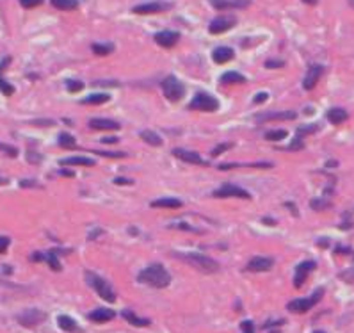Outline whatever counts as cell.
I'll return each instance as SVG.
<instances>
[{
	"mask_svg": "<svg viewBox=\"0 0 354 333\" xmlns=\"http://www.w3.org/2000/svg\"><path fill=\"white\" fill-rule=\"evenodd\" d=\"M139 282L155 289H164L171 284V274L162 264H150L139 272Z\"/></svg>",
	"mask_w": 354,
	"mask_h": 333,
	"instance_id": "6da1fadb",
	"label": "cell"
},
{
	"mask_svg": "<svg viewBox=\"0 0 354 333\" xmlns=\"http://www.w3.org/2000/svg\"><path fill=\"white\" fill-rule=\"evenodd\" d=\"M176 258H180L182 262H185V264L192 265L194 269H198V271L205 272V274H214V272H217L219 269H221V264H219L217 260H214L212 257H207V255L203 253H185V251H176V253H173Z\"/></svg>",
	"mask_w": 354,
	"mask_h": 333,
	"instance_id": "7a4b0ae2",
	"label": "cell"
},
{
	"mask_svg": "<svg viewBox=\"0 0 354 333\" xmlns=\"http://www.w3.org/2000/svg\"><path fill=\"white\" fill-rule=\"evenodd\" d=\"M86 280L89 284V287H93L94 291L98 292V296L102 299H105L107 303H114L116 301V292L110 287V284L103 278H100L96 272L93 271H86Z\"/></svg>",
	"mask_w": 354,
	"mask_h": 333,
	"instance_id": "3957f363",
	"label": "cell"
},
{
	"mask_svg": "<svg viewBox=\"0 0 354 333\" xmlns=\"http://www.w3.org/2000/svg\"><path fill=\"white\" fill-rule=\"evenodd\" d=\"M162 91L169 102H180L185 96V86L174 75H169L162 80Z\"/></svg>",
	"mask_w": 354,
	"mask_h": 333,
	"instance_id": "277c9868",
	"label": "cell"
},
{
	"mask_svg": "<svg viewBox=\"0 0 354 333\" xmlns=\"http://www.w3.org/2000/svg\"><path fill=\"white\" fill-rule=\"evenodd\" d=\"M324 294V289H317L315 292H313L312 298H299V299H292L288 305H286V308L290 312H294V314H305V312L312 310L313 307L317 305V301L320 299V296Z\"/></svg>",
	"mask_w": 354,
	"mask_h": 333,
	"instance_id": "5b68a950",
	"label": "cell"
},
{
	"mask_svg": "<svg viewBox=\"0 0 354 333\" xmlns=\"http://www.w3.org/2000/svg\"><path fill=\"white\" fill-rule=\"evenodd\" d=\"M189 109L191 110H203V113H214L219 109V100L214 98L208 93H198L194 98L189 103Z\"/></svg>",
	"mask_w": 354,
	"mask_h": 333,
	"instance_id": "8992f818",
	"label": "cell"
},
{
	"mask_svg": "<svg viewBox=\"0 0 354 333\" xmlns=\"http://www.w3.org/2000/svg\"><path fill=\"white\" fill-rule=\"evenodd\" d=\"M46 317H48L46 312L38 310V308H29V310H25L23 314L18 315V322L22 326H25V328H36L41 322H45Z\"/></svg>",
	"mask_w": 354,
	"mask_h": 333,
	"instance_id": "52a82bcc",
	"label": "cell"
},
{
	"mask_svg": "<svg viewBox=\"0 0 354 333\" xmlns=\"http://www.w3.org/2000/svg\"><path fill=\"white\" fill-rule=\"evenodd\" d=\"M214 198H241V200H251V194L246 189L237 186H231V184H226V186L219 187L212 193Z\"/></svg>",
	"mask_w": 354,
	"mask_h": 333,
	"instance_id": "ba28073f",
	"label": "cell"
},
{
	"mask_svg": "<svg viewBox=\"0 0 354 333\" xmlns=\"http://www.w3.org/2000/svg\"><path fill=\"white\" fill-rule=\"evenodd\" d=\"M235 23H237L235 16H217V18H214L210 22L208 30H210V34H222V32L230 30Z\"/></svg>",
	"mask_w": 354,
	"mask_h": 333,
	"instance_id": "9c48e42d",
	"label": "cell"
},
{
	"mask_svg": "<svg viewBox=\"0 0 354 333\" xmlns=\"http://www.w3.org/2000/svg\"><path fill=\"white\" fill-rule=\"evenodd\" d=\"M298 114L294 110H271V113H264V114H256L255 120L256 121H290L296 120Z\"/></svg>",
	"mask_w": 354,
	"mask_h": 333,
	"instance_id": "30bf717a",
	"label": "cell"
},
{
	"mask_svg": "<svg viewBox=\"0 0 354 333\" xmlns=\"http://www.w3.org/2000/svg\"><path fill=\"white\" fill-rule=\"evenodd\" d=\"M173 6L169 2H148V4L136 6L132 9L136 15H155V13H164L167 9H171Z\"/></svg>",
	"mask_w": 354,
	"mask_h": 333,
	"instance_id": "8fae6325",
	"label": "cell"
},
{
	"mask_svg": "<svg viewBox=\"0 0 354 333\" xmlns=\"http://www.w3.org/2000/svg\"><path fill=\"white\" fill-rule=\"evenodd\" d=\"M317 267V264L313 260H306V262H301V264L296 267V274H294V287L296 289H301L303 284L306 282L308 274Z\"/></svg>",
	"mask_w": 354,
	"mask_h": 333,
	"instance_id": "7c38bea8",
	"label": "cell"
},
{
	"mask_svg": "<svg viewBox=\"0 0 354 333\" xmlns=\"http://www.w3.org/2000/svg\"><path fill=\"white\" fill-rule=\"evenodd\" d=\"M322 73H324V66H322V65H312L308 68V72H306V75H305L303 87H305L306 91H312L313 87L317 86V82L320 80Z\"/></svg>",
	"mask_w": 354,
	"mask_h": 333,
	"instance_id": "4fadbf2b",
	"label": "cell"
},
{
	"mask_svg": "<svg viewBox=\"0 0 354 333\" xmlns=\"http://www.w3.org/2000/svg\"><path fill=\"white\" fill-rule=\"evenodd\" d=\"M272 265H274V260L269 257H255L248 262L246 265V271L249 272H264V271H271Z\"/></svg>",
	"mask_w": 354,
	"mask_h": 333,
	"instance_id": "5bb4252c",
	"label": "cell"
},
{
	"mask_svg": "<svg viewBox=\"0 0 354 333\" xmlns=\"http://www.w3.org/2000/svg\"><path fill=\"white\" fill-rule=\"evenodd\" d=\"M173 155L176 157V159L184 160V162L198 164V166H207V160L201 159L200 153H196V151L184 150V148H174V150H173Z\"/></svg>",
	"mask_w": 354,
	"mask_h": 333,
	"instance_id": "9a60e30c",
	"label": "cell"
},
{
	"mask_svg": "<svg viewBox=\"0 0 354 333\" xmlns=\"http://www.w3.org/2000/svg\"><path fill=\"white\" fill-rule=\"evenodd\" d=\"M178 39H180V34L174 32V30H160V32L155 34V43L164 46V48H171V46H174L178 43Z\"/></svg>",
	"mask_w": 354,
	"mask_h": 333,
	"instance_id": "2e32d148",
	"label": "cell"
},
{
	"mask_svg": "<svg viewBox=\"0 0 354 333\" xmlns=\"http://www.w3.org/2000/svg\"><path fill=\"white\" fill-rule=\"evenodd\" d=\"M210 4L219 11L226 9H244L249 6V0H210Z\"/></svg>",
	"mask_w": 354,
	"mask_h": 333,
	"instance_id": "e0dca14e",
	"label": "cell"
},
{
	"mask_svg": "<svg viewBox=\"0 0 354 333\" xmlns=\"http://www.w3.org/2000/svg\"><path fill=\"white\" fill-rule=\"evenodd\" d=\"M89 127L93 130H120L121 125L114 120H105V118H93L89 120Z\"/></svg>",
	"mask_w": 354,
	"mask_h": 333,
	"instance_id": "ac0fdd59",
	"label": "cell"
},
{
	"mask_svg": "<svg viewBox=\"0 0 354 333\" xmlns=\"http://www.w3.org/2000/svg\"><path fill=\"white\" fill-rule=\"evenodd\" d=\"M235 56V52L230 48V46H219V48L214 50V53H212V59H214V63H217V65H226L228 61H231Z\"/></svg>",
	"mask_w": 354,
	"mask_h": 333,
	"instance_id": "d6986e66",
	"label": "cell"
},
{
	"mask_svg": "<svg viewBox=\"0 0 354 333\" xmlns=\"http://www.w3.org/2000/svg\"><path fill=\"white\" fill-rule=\"evenodd\" d=\"M87 317L94 322H107V321H112V319L116 317V312L109 310V308H96V310L91 312Z\"/></svg>",
	"mask_w": 354,
	"mask_h": 333,
	"instance_id": "ffe728a7",
	"label": "cell"
},
{
	"mask_svg": "<svg viewBox=\"0 0 354 333\" xmlns=\"http://www.w3.org/2000/svg\"><path fill=\"white\" fill-rule=\"evenodd\" d=\"M57 322H59V328L64 329V331L68 333H80L82 328L75 322V319H72L70 315H59L57 317Z\"/></svg>",
	"mask_w": 354,
	"mask_h": 333,
	"instance_id": "44dd1931",
	"label": "cell"
},
{
	"mask_svg": "<svg viewBox=\"0 0 354 333\" xmlns=\"http://www.w3.org/2000/svg\"><path fill=\"white\" fill-rule=\"evenodd\" d=\"M153 208H180L184 207V201L178 198H158V200L151 201Z\"/></svg>",
	"mask_w": 354,
	"mask_h": 333,
	"instance_id": "7402d4cb",
	"label": "cell"
},
{
	"mask_svg": "<svg viewBox=\"0 0 354 333\" xmlns=\"http://www.w3.org/2000/svg\"><path fill=\"white\" fill-rule=\"evenodd\" d=\"M219 170L228 171L231 168H256V170H272L274 164L272 162H255V164H219Z\"/></svg>",
	"mask_w": 354,
	"mask_h": 333,
	"instance_id": "603a6c76",
	"label": "cell"
},
{
	"mask_svg": "<svg viewBox=\"0 0 354 333\" xmlns=\"http://www.w3.org/2000/svg\"><path fill=\"white\" fill-rule=\"evenodd\" d=\"M347 118H349V113L345 109H342V107H333V109L328 110V120L331 121L333 125H340V123L347 121Z\"/></svg>",
	"mask_w": 354,
	"mask_h": 333,
	"instance_id": "cb8c5ba5",
	"label": "cell"
},
{
	"mask_svg": "<svg viewBox=\"0 0 354 333\" xmlns=\"http://www.w3.org/2000/svg\"><path fill=\"white\" fill-rule=\"evenodd\" d=\"M59 164L61 166H94V160L87 157H66L61 159Z\"/></svg>",
	"mask_w": 354,
	"mask_h": 333,
	"instance_id": "d4e9b609",
	"label": "cell"
},
{
	"mask_svg": "<svg viewBox=\"0 0 354 333\" xmlns=\"http://www.w3.org/2000/svg\"><path fill=\"white\" fill-rule=\"evenodd\" d=\"M121 315H123V319H127L128 322L132 326H137V328H144V326H150V319H143V317H137L136 314H134L132 310H123L121 312Z\"/></svg>",
	"mask_w": 354,
	"mask_h": 333,
	"instance_id": "484cf974",
	"label": "cell"
},
{
	"mask_svg": "<svg viewBox=\"0 0 354 333\" xmlns=\"http://www.w3.org/2000/svg\"><path fill=\"white\" fill-rule=\"evenodd\" d=\"M110 96L107 95V93H93V95L86 96V98L82 100L84 105H102V103L109 102Z\"/></svg>",
	"mask_w": 354,
	"mask_h": 333,
	"instance_id": "4316f807",
	"label": "cell"
},
{
	"mask_svg": "<svg viewBox=\"0 0 354 333\" xmlns=\"http://www.w3.org/2000/svg\"><path fill=\"white\" fill-rule=\"evenodd\" d=\"M141 139H143L146 144H150V146H160V144H162L160 136L155 134L153 130H143V132H141Z\"/></svg>",
	"mask_w": 354,
	"mask_h": 333,
	"instance_id": "83f0119b",
	"label": "cell"
},
{
	"mask_svg": "<svg viewBox=\"0 0 354 333\" xmlns=\"http://www.w3.org/2000/svg\"><path fill=\"white\" fill-rule=\"evenodd\" d=\"M8 63H9V59H4L2 63H0V91H2L6 96H11L13 93H15V87H13L11 84L6 82V80L2 79V72H4V66L8 65Z\"/></svg>",
	"mask_w": 354,
	"mask_h": 333,
	"instance_id": "f1b7e54d",
	"label": "cell"
},
{
	"mask_svg": "<svg viewBox=\"0 0 354 333\" xmlns=\"http://www.w3.org/2000/svg\"><path fill=\"white\" fill-rule=\"evenodd\" d=\"M52 6L61 11H73L79 8V0H52Z\"/></svg>",
	"mask_w": 354,
	"mask_h": 333,
	"instance_id": "f546056e",
	"label": "cell"
},
{
	"mask_svg": "<svg viewBox=\"0 0 354 333\" xmlns=\"http://www.w3.org/2000/svg\"><path fill=\"white\" fill-rule=\"evenodd\" d=\"M221 82L222 84H244L246 77L241 75V73H237V72H226L221 77Z\"/></svg>",
	"mask_w": 354,
	"mask_h": 333,
	"instance_id": "4dcf8cb0",
	"label": "cell"
},
{
	"mask_svg": "<svg viewBox=\"0 0 354 333\" xmlns=\"http://www.w3.org/2000/svg\"><path fill=\"white\" fill-rule=\"evenodd\" d=\"M59 146L66 148V150H73V148H77V141L75 137L72 136V134H66L63 132L59 136Z\"/></svg>",
	"mask_w": 354,
	"mask_h": 333,
	"instance_id": "1f68e13d",
	"label": "cell"
},
{
	"mask_svg": "<svg viewBox=\"0 0 354 333\" xmlns=\"http://www.w3.org/2000/svg\"><path fill=\"white\" fill-rule=\"evenodd\" d=\"M59 251L57 250H52V251H48V253L45 255V260L48 262V265L53 269V271H61V262H59Z\"/></svg>",
	"mask_w": 354,
	"mask_h": 333,
	"instance_id": "d6a6232c",
	"label": "cell"
},
{
	"mask_svg": "<svg viewBox=\"0 0 354 333\" xmlns=\"http://www.w3.org/2000/svg\"><path fill=\"white\" fill-rule=\"evenodd\" d=\"M286 136H288L286 130L274 129V130H269V132L265 134V139H267V141H281V139H285Z\"/></svg>",
	"mask_w": 354,
	"mask_h": 333,
	"instance_id": "836d02e7",
	"label": "cell"
},
{
	"mask_svg": "<svg viewBox=\"0 0 354 333\" xmlns=\"http://www.w3.org/2000/svg\"><path fill=\"white\" fill-rule=\"evenodd\" d=\"M91 50H93L96 56H109V53H112V50H114V46L110 45H100V43H94L93 46H91Z\"/></svg>",
	"mask_w": 354,
	"mask_h": 333,
	"instance_id": "e575fe53",
	"label": "cell"
},
{
	"mask_svg": "<svg viewBox=\"0 0 354 333\" xmlns=\"http://www.w3.org/2000/svg\"><path fill=\"white\" fill-rule=\"evenodd\" d=\"M230 148H233V144L231 143H222V144H217V146L212 150V157H219L221 153H224L226 150H230Z\"/></svg>",
	"mask_w": 354,
	"mask_h": 333,
	"instance_id": "d590c367",
	"label": "cell"
},
{
	"mask_svg": "<svg viewBox=\"0 0 354 333\" xmlns=\"http://www.w3.org/2000/svg\"><path fill=\"white\" fill-rule=\"evenodd\" d=\"M66 87H68L70 93H79L84 87V84L80 80H66Z\"/></svg>",
	"mask_w": 354,
	"mask_h": 333,
	"instance_id": "8d00e7d4",
	"label": "cell"
},
{
	"mask_svg": "<svg viewBox=\"0 0 354 333\" xmlns=\"http://www.w3.org/2000/svg\"><path fill=\"white\" fill-rule=\"evenodd\" d=\"M102 157H109V159H120V157H127L125 151H94Z\"/></svg>",
	"mask_w": 354,
	"mask_h": 333,
	"instance_id": "74e56055",
	"label": "cell"
},
{
	"mask_svg": "<svg viewBox=\"0 0 354 333\" xmlns=\"http://www.w3.org/2000/svg\"><path fill=\"white\" fill-rule=\"evenodd\" d=\"M283 66H285V61H281V59H269L267 63H265V68H269V70L283 68Z\"/></svg>",
	"mask_w": 354,
	"mask_h": 333,
	"instance_id": "f35d334b",
	"label": "cell"
},
{
	"mask_svg": "<svg viewBox=\"0 0 354 333\" xmlns=\"http://www.w3.org/2000/svg\"><path fill=\"white\" fill-rule=\"evenodd\" d=\"M305 148V143H303V139L301 137H296L294 141L290 143V146H286V150H290V151H298V150H303Z\"/></svg>",
	"mask_w": 354,
	"mask_h": 333,
	"instance_id": "ab89813d",
	"label": "cell"
},
{
	"mask_svg": "<svg viewBox=\"0 0 354 333\" xmlns=\"http://www.w3.org/2000/svg\"><path fill=\"white\" fill-rule=\"evenodd\" d=\"M0 151H6L9 157H13V159H15V157H18V150H16L15 146H9V144H2V143H0Z\"/></svg>",
	"mask_w": 354,
	"mask_h": 333,
	"instance_id": "60d3db41",
	"label": "cell"
},
{
	"mask_svg": "<svg viewBox=\"0 0 354 333\" xmlns=\"http://www.w3.org/2000/svg\"><path fill=\"white\" fill-rule=\"evenodd\" d=\"M329 201H324V200H312V208H315V210H324V208L329 207Z\"/></svg>",
	"mask_w": 354,
	"mask_h": 333,
	"instance_id": "b9f144b4",
	"label": "cell"
},
{
	"mask_svg": "<svg viewBox=\"0 0 354 333\" xmlns=\"http://www.w3.org/2000/svg\"><path fill=\"white\" fill-rule=\"evenodd\" d=\"M27 160L32 164H39L43 160V157L39 153H36V151H27Z\"/></svg>",
	"mask_w": 354,
	"mask_h": 333,
	"instance_id": "7bdbcfd3",
	"label": "cell"
},
{
	"mask_svg": "<svg viewBox=\"0 0 354 333\" xmlns=\"http://www.w3.org/2000/svg\"><path fill=\"white\" fill-rule=\"evenodd\" d=\"M20 4L27 9H32V8H36V6H41L43 0H20Z\"/></svg>",
	"mask_w": 354,
	"mask_h": 333,
	"instance_id": "ee69618b",
	"label": "cell"
},
{
	"mask_svg": "<svg viewBox=\"0 0 354 333\" xmlns=\"http://www.w3.org/2000/svg\"><path fill=\"white\" fill-rule=\"evenodd\" d=\"M319 130V127L317 125H306V127H299L298 129V134L301 136V134H313V132H317Z\"/></svg>",
	"mask_w": 354,
	"mask_h": 333,
	"instance_id": "f6af8a7d",
	"label": "cell"
},
{
	"mask_svg": "<svg viewBox=\"0 0 354 333\" xmlns=\"http://www.w3.org/2000/svg\"><path fill=\"white\" fill-rule=\"evenodd\" d=\"M9 244H11V241H9V237H4V235H0V255H2L6 250H8Z\"/></svg>",
	"mask_w": 354,
	"mask_h": 333,
	"instance_id": "bcb514c9",
	"label": "cell"
},
{
	"mask_svg": "<svg viewBox=\"0 0 354 333\" xmlns=\"http://www.w3.org/2000/svg\"><path fill=\"white\" fill-rule=\"evenodd\" d=\"M171 228H178V230H187V232H196V234H200V230L194 227H187L185 223H178V225H171Z\"/></svg>",
	"mask_w": 354,
	"mask_h": 333,
	"instance_id": "7dc6e473",
	"label": "cell"
},
{
	"mask_svg": "<svg viewBox=\"0 0 354 333\" xmlns=\"http://www.w3.org/2000/svg\"><path fill=\"white\" fill-rule=\"evenodd\" d=\"M114 184H116V186H132L134 180H132V178H123V177H120V178H114Z\"/></svg>",
	"mask_w": 354,
	"mask_h": 333,
	"instance_id": "c3c4849f",
	"label": "cell"
},
{
	"mask_svg": "<svg viewBox=\"0 0 354 333\" xmlns=\"http://www.w3.org/2000/svg\"><path fill=\"white\" fill-rule=\"evenodd\" d=\"M241 328H242V331H244V333H255V326H253L251 321H242Z\"/></svg>",
	"mask_w": 354,
	"mask_h": 333,
	"instance_id": "681fc988",
	"label": "cell"
},
{
	"mask_svg": "<svg viewBox=\"0 0 354 333\" xmlns=\"http://www.w3.org/2000/svg\"><path fill=\"white\" fill-rule=\"evenodd\" d=\"M32 125H38V127H53V120H34L32 121Z\"/></svg>",
	"mask_w": 354,
	"mask_h": 333,
	"instance_id": "f907efd6",
	"label": "cell"
},
{
	"mask_svg": "<svg viewBox=\"0 0 354 333\" xmlns=\"http://www.w3.org/2000/svg\"><path fill=\"white\" fill-rule=\"evenodd\" d=\"M20 187H41V186L36 184L34 180H22L20 182Z\"/></svg>",
	"mask_w": 354,
	"mask_h": 333,
	"instance_id": "816d5d0a",
	"label": "cell"
},
{
	"mask_svg": "<svg viewBox=\"0 0 354 333\" xmlns=\"http://www.w3.org/2000/svg\"><path fill=\"white\" fill-rule=\"evenodd\" d=\"M267 98H269L267 93H258V95L255 96V103H264Z\"/></svg>",
	"mask_w": 354,
	"mask_h": 333,
	"instance_id": "f5cc1de1",
	"label": "cell"
},
{
	"mask_svg": "<svg viewBox=\"0 0 354 333\" xmlns=\"http://www.w3.org/2000/svg\"><path fill=\"white\" fill-rule=\"evenodd\" d=\"M285 207L286 208H292V214H294V216H299V212H298V207H296V205L294 203H290V201H286V203H285Z\"/></svg>",
	"mask_w": 354,
	"mask_h": 333,
	"instance_id": "db71d44e",
	"label": "cell"
},
{
	"mask_svg": "<svg viewBox=\"0 0 354 333\" xmlns=\"http://www.w3.org/2000/svg\"><path fill=\"white\" fill-rule=\"evenodd\" d=\"M100 141H102L103 144H107V143L114 144V143H117V137H103V139H100Z\"/></svg>",
	"mask_w": 354,
	"mask_h": 333,
	"instance_id": "11a10c76",
	"label": "cell"
},
{
	"mask_svg": "<svg viewBox=\"0 0 354 333\" xmlns=\"http://www.w3.org/2000/svg\"><path fill=\"white\" fill-rule=\"evenodd\" d=\"M30 258H32V260H36V262H41V260H45V255H43V253H34Z\"/></svg>",
	"mask_w": 354,
	"mask_h": 333,
	"instance_id": "9f6ffc18",
	"label": "cell"
},
{
	"mask_svg": "<svg viewBox=\"0 0 354 333\" xmlns=\"http://www.w3.org/2000/svg\"><path fill=\"white\" fill-rule=\"evenodd\" d=\"M59 175H63V177H75V173H73V171H68V170H61Z\"/></svg>",
	"mask_w": 354,
	"mask_h": 333,
	"instance_id": "6f0895ef",
	"label": "cell"
},
{
	"mask_svg": "<svg viewBox=\"0 0 354 333\" xmlns=\"http://www.w3.org/2000/svg\"><path fill=\"white\" fill-rule=\"evenodd\" d=\"M262 223H267L269 227H274V221H272V219H269V217H264V219H262Z\"/></svg>",
	"mask_w": 354,
	"mask_h": 333,
	"instance_id": "680465c9",
	"label": "cell"
},
{
	"mask_svg": "<svg viewBox=\"0 0 354 333\" xmlns=\"http://www.w3.org/2000/svg\"><path fill=\"white\" fill-rule=\"evenodd\" d=\"M305 4H310V6H315L317 4V0H303Z\"/></svg>",
	"mask_w": 354,
	"mask_h": 333,
	"instance_id": "91938a15",
	"label": "cell"
},
{
	"mask_svg": "<svg viewBox=\"0 0 354 333\" xmlns=\"http://www.w3.org/2000/svg\"><path fill=\"white\" fill-rule=\"evenodd\" d=\"M8 184H9V182L6 180V178H0V186H8Z\"/></svg>",
	"mask_w": 354,
	"mask_h": 333,
	"instance_id": "94428289",
	"label": "cell"
},
{
	"mask_svg": "<svg viewBox=\"0 0 354 333\" xmlns=\"http://www.w3.org/2000/svg\"><path fill=\"white\" fill-rule=\"evenodd\" d=\"M313 333H326V331H322V329H315Z\"/></svg>",
	"mask_w": 354,
	"mask_h": 333,
	"instance_id": "6125c7cd",
	"label": "cell"
},
{
	"mask_svg": "<svg viewBox=\"0 0 354 333\" xmlns=\"http://www.w3.org/2000/svg\"><path fill=\"white\" fill-rule=\"evenodd\" d=\"M349 4H350V6H352V8H354V0H349Z\"/></svg>",
	"mask_w": 354,
	"mask_h": 333,
	"instance_id": "be15d7a7",
	"label": "cell"
}]
</instances>
